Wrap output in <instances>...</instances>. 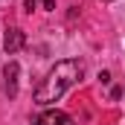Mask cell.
Returning a JSON list of instances; mask_svg holds the SVG:
<instances>
[{
    "mask_svg": "<svg viewBox=\"0 0 125 125\" xmlns=\"http://www.w3.org/2000/svg\"><path fill=\"white\" fill-rule=\"evenodd\" d=\"M82 76H84V64L79 61V58H64V61H58L44 79H41V84L35 87L32 99H35L38 105H52V102H58L73 84H79Z\"/></svg>",
    "mask_w": 125,
    "mask_h": 125,
    "instance_id": "1",
    "label": "cell"
},
{
    "mask_svg": "<svg viewBox=\"0 0 125 125\" xmlns=\"http://www.w3.org/2000/svg\"><path fill=\"white\" fill-rule=\"evenodd\" d=\"M41 6H44L47 12H52V9H55V0H41Z\"/></svg>",
    "mask_w": 125,
    "mask_h": 125,
    "instance_id": "5",
    "label": "cell"
},
{
    "mask_svg": "<svg viewBox=\"0 0 125 125\" xmlns=\"http://www.w3.org/2000/svg\"><path fill=\"white\" fill-rule=\"evenodd\" d=\"M35 6H38V0H26V3H23V9H26V12H32Z\"/></svg>",
    "mask_w": 125,
    "mask_h": 125,
    "instance_id": "6",
    "label": "cell"
},
{
    "mask_svg": "<svg viewBox=\"0 0 125 125\" xmlns=\"http://www.w3.org/2000/svg\"><path fill=\"white\" fill-rule=\"evenodd\" d=\"M35 125H76V122H73V116L64 114V111H44V114L35 119Z\"/></svg>",
    "mask_w": 125,
    "mask_h": 125,
    "instance_id": "4",
    "label": "cell"
},
{
    "mask_svg": "<svg viewBox=\"0 0 125 125\" xmlns=\"http://www.w3.org/2000/svg\"><path fill=\"white\" fill-rule=\"evenodd\" d=\"M23 44H26V35H23V29H18V26L6 29V38H3V50H6L9 55H15L18 50H23Z\"/></svg>",
    "mask_w": 125,
    "mask_h": 125,
    "instance_id": "2",
    "label": "cell"
},
{
    "mask_svg": "<svg viewBox=\"0 0 125 125\" xmlns=\"http://www.w3.org/2000/svg\"><path fill=\"white\" fill-rule=\"evenodd\" d=\"M18 76H21V67H18V61H9L6 67H3V87H6V93L9 96H18Z\"/></svg>",
    "mask_w": 125,
    "mask_h": 125,
    "instance_id": "3",
    "label": "cell"
}]
</instances>
